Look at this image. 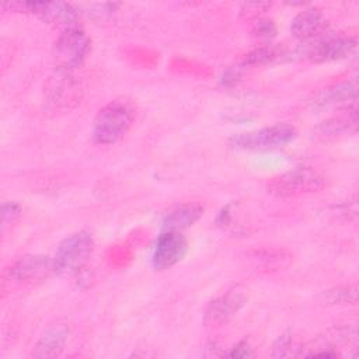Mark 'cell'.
<instances>
[{
	"instance_id": "obj_1",
	"label": "cell",
	"mask_w": 359,
	"mask_h": 359,
	"mask_svg": "<svg viewBox=\"0 0 359 359\" xmlns=\"http://www.w3.org/2000/svg\"><path fill=\"white\" fill-rule=\"evenodd\" d=\"M135 111L132 105L122 100L105 104L93 122V139L98 144H112L118 142L132 126Z\"/></svg>"
},
{
	"instance_id": "obj_2",
	"label": "cell",
	"mask_w": 359,
	"mask_h": 359,
	"mask_svg": "<svg viewBox=\"0 0 359 359\" xmlns=\"http://www.w3.org/2000/svg\"><path fill=\"white\" fill-rule=\"evenodd\" d=\"M327 185V178L317 170L297 167L271 178L266 191L278 198H296L320 192Z\"/></svg>"
},
{
	"instance_id": "obj_3",
	"label": "cell",
	"mask_w": 359,
	"mask_h": 359,
	"mask_svg": "<svg viewBox=\"0 0 359 359\" xmlns=\"http://www.w3.org/2000/svg\"><path fill=\"white\" fill-rule=\"evenodd\" d=\"M94 250V238L90 231L80 230L67 236L56 248L52 258L53 273L70 276L77 273L88 261Z\"/></svg>"
},
{
	"instance_id": "obj_4",
	"label": "cell",
	"mask_w": 359,
	"mask_h": 359,
	"mask_svg": "<svg viewBox=\"0 0 359 359\" xmlns=\"http://www.w3.org/2000/svg\"><path fill=\"white\" fill-rule=\"evenodd\" d=\"M297 136V130L290 123H275L258 130L233 135L229 140L230 146L238 150H273L292 143Z\"/></svg>"
},
{
	"instance_id": "obj_5",
	"label": "cell",
	"mask_w": 359,
	"mask_h": 359,
	"mask_svg": "<svg viewBox=\"0 0 359 359\" xmlns=\"http://www.w3.org/2000/svg\"><path fill=\"white\" fill-rule=\"evenodd\" d=\"M91 52V39L79 27L60 32L53 45V62L56 70L74 72Z\"/></svg>"
},
{
	"instance_id": "obj_6",
	"label": "cell",
	"mask_w": 359,
	"mask_h": 359,
	"mask_svg": "<svg viewBox=\"0 0 359 359\" xmlns=\"http://www.w3.org/2000/svg\"><path fill=\"white\" fill-rule=\"evenodd\" d=\"M17 13H29L43 22L57 27L62 31L77 27L79 11L74 6L65 1H14L3 4Z\"/></svg>"
},
{
	"instance_id": "obj_7",
	"label": "cell",
	"mask_w": 359,
	"mask_h": 359,
	"mask_svg": "<svg viewBox=\"0 0 359 359\" xmlns=\"http://www.w3.org/2000/svg\"><path fill=\"white\" fill-rule=\"evenodd\" d=\"M358 39L349 35H324L320 39L304 43L293 52L313 62H334L352 56L356 52Z\"/></svg>"
},
{
	"instance_id": "obj_8",
	"label": "cell",
	"mask_w": 359,
	"mask_h": 359,
	"mask_svg": "<svg viewBox=\"0 0 359 359\" xmlns=\"http://www.w3.org/2000/svg\"><path fill=\"white\" fill-rule=\"evenodd\" d=\"M83 97L81 81L73 72L56 70L45 84V102L52 111H69Z\"/></svg>"
},
{
	"instance_id": "obj_9",
	"label": "cell",
	"mask_w": 359,
	"mask_h": 359,
	"mask_svg": "<svg viewBox=\"0 0 359 359\" xmlns=\"http://www.w3.org/2000/svg\"><path fill=\"white\" fill-rule=\"evenodd\" d=\"M53 273L52 258L46 255H24L11 264L6 273L4 282L15 285H31L43 280Z\"/></svg>"
},
{
	"instance_id": "obj_10",
	"label": "cell",
	"mask_w": 359,
	"mask_h": 359,
	"mask_svg": "<svg viewBox=\"0 0 359 359\" xmlns=\"http://www.w3.org/2000/svg\"><path fill=\"white\" fill-rule=\"evenodd\" d=\"M248 302V290L243 286H234L226 293L213 299L205 310V324L220 327L230 321Z\"/></svg>"
},
{
	"instance_id": "obj_11",
	"label": "cell",
	"mask_w": 359,
	"mask_h": 359,
	"mask_svg": "<svg viewBox=\"0 0 359 359\" xmlns=\"http://www.w3.org/2000/svg\"><path fill=\"white\" fill-rule=\"evenodd\" d=\"M188 251V241L181 231H163L154 245L151 264L156 271H164L178 264Z\"/></svg>"
},
{
	"instance_id": "obj_12",
	"label": "cell",
	"mask_w": 359,
	"mask_h": 359,
	"mask_svg": "<svg viewBox=\"0 0 359 359\" xmlns=\"http://www.w3.org/2000/svg\"><path fill=\"white\" fill-rule=\"evenodd\" d=\"M292 35L302 42H313L327 35L328 20L317 7H309L294 15L290 24Z\"/></svg>"
},
{
	"instance_id": "obj_13",
	"label": "cell",
	"mask_w": 359,
	"mask_h": 359,
	"mask_svg": "<svg viewBox=\"0 0 359 359\" xmlns=\"http://www.w3.org/2000/svg\"><path fill=\"white\" fill-rule=\"evenodd\" d=\"M247 264L258 272H278L290 266L293 254L282 248H255L245 254Z\"/></svg>"
},
{
	"instance_id": "obj_14",
	"label": "cell",
	"mask_w": 359,
	"mask_h": 359,
	"mask_svg": "<svg viewBox=\"0 0 359 359\" xmlns=\"http://www.w3.org/2000/svg\"><path fill=\"white\" fill-rule=\"evenodd\" d=\"M358 126V112H356V104H352L346 107V109L323 123H320L316 129V133L320 139L328 140L335 139L339 136H346L349 133L356 132Z\"/></svg>"
},
{
	"instance_id": "obj_15",
	"label": "cell",
	"mask_w": 359,
	"mask_h": 359,
	"mask_svg": "<svg viewBox=\"0 0 359 359\" xmlns=\"http://www.w3.org/2000/svg\"><path fill=\"white\" fill-rule=\"evenodd\" d=\"M358 84L356 80L338 83L321 90L311 101L314 107H330V105H352L356 104Z\"/></svg>"
},
{
	"instance_id": "obj_16",
	"label": "cell",
	"mask_w": 359,
	"mask_h": 359,
	"mask_svg": "<svg viewBox=\"0 0 359 359\" xmlns=\"http://www.w3.org/2000/svg\"><path fill=\"white\" fill-rule=\"evenodd\" d=\"M203 215V208L198 203H184L170 210L163 220V230L182 231L195 224Z\"/></svg>"
},
{
	"instance_id": "obj_17",
	"label": "cell",
	"mask_w": 359,
	"mask_h": 359,
	"mask_svg": "<svg viewBox=\"0 0 359 359\" xmlns=\"http://www.w3.org/2000/svg\"><path fill=\"white\" fill-rule=\"evenodd\" d=\"M69 330L65 325L52 327L42 334L34 346L32 356L35 358H56L65 349Z\"/></svg>"
},
{
	"instance_id": "obj_18",
	"label": "cell",
	"mask_w": 359,
	"mask_h": 359,
	"mask_svg": "<svg viewBox=\"0 0 359 359\" xmlns=\"http://www.w3.org/2000/svg\"><path fill=\"white\" fill-rule=\"evenodd\" d=\"M358 300L356 285H344L332 287L321 294V302L327 306H344L355 304Z\"/></svg>"
},
{
	"instance_id": "obj_19",
	"label": "cell",
	"mask_w": 359,
	"mask_h": 359,
	"mask_svg": "<svg viewBox=\"0 0 359 359\" xmlns=\"http://www.w3.org/2000/svg\"><path fill=\"white\" fill-rule=\"evenodd\" d=\"M289 52H286L283 48L279 46H261L257 48L254 50H251L250 53H247L244 56L243 65L244 66H259V65H265L269 62H273L282 56H287Z\"/></svg>"
},
{
	"instance_id": "obj_20",
	"label": "cell",
	"mask_w": 359,
	"mask_h": 359,
	"mask_svg": "<svg viewBox=\"0 0 359 359\" xmlns=\"http://www.w3.org/2000/svg\"><path fill=\"white\" fill-rule=\"evenodd\" d=\"M21 212H22V209L17 202H14V201L3 202V205H1V226H3V230L7 226L14 224L20 219Z\"/></svg>"
},
{
	"instance_id": "obj_21",
	"label": "cell",
	"mask_w": 359,
	"mask_h": 359,
	"mask_svg": "<svg viewBox=\"0 0 359 359\" xmlns=\"http://www.w3.org/2000/svg\"><path fill=\"white\" fill-rule=\"evenodd\" d=\"M300 349L292 339L290 334H283L282 337L278 338V341L273 345V352L272 356L275 358H285V356H292L294 355L293 351Z\"/></svg>"
},
{
	"instance_id": "obj_22",
	"label": "cell",
	"mask_w": 359,
	"mask_h": 359,
	"mask_svg": "<svg viewBox=\"0 0 359 359\" xmlns=\"http://www.w3.org/2000/svg\"><path fill=\"white\" fill-rule=\"evenodd\" d=\"M255 355L252 345L250 344L248 339H243L240 342H237L233 348H230V351L226 353V356L229 358H240V359H245V358H252Z\"/></svg>"
},
{
	"instance_id": "obj_23",
	"label": "cell",
	"mask_w": 359,
	"mask_h": 359,
	"mask_svg": "<svg viewBox=\"0 0 359 359\" xmlns=\"http://www.w3.org/2000/svg\"><path fill=\"white\" fill-rule=\"evenodd\" d=\"M254 34L259 38H272L276 34V27L272 21H264L258 20L254 25Z\"/></svg>"
},
{
	"instance_id": "obj_24",
	"label": "cell",
	"mask_w": 359,
	"mask_h": 359,
	"mask_svg": "<svg viewBox=\"0 0 359 359\" xmlns=\"http://www.w3.org/2000/svg\"><path fill=\"white\" fill-rule=\"evenodd\" d=\"M269 7H271L269 3H245L241 7V13L247 18H252V17H258L262 11H266V8Z\"/></svg>"
}]
</instances>
